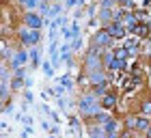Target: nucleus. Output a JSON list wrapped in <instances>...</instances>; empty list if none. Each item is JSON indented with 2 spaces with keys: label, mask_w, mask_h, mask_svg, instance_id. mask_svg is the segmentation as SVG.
I'll return each instance as SVG.
<instances>
[{
  "label": "nucleus",
  "mask_w": 151,
  "mask_h": 138,
  "mask_svg": "<svg viewBox=\"0 0 151 138\" xmlns=\"http://www.w3.org/2000/svg\"><path fill=\"white\" fill-rule=\"evenodd\" d=\"M108 34H110V37L121 39V37H125V28H123V24L114 22V24H110V26H108Z\"/></svg>",
  "instance_id": "f257e3e1"
},
{
  "label": "nucleus",
  "mask_w": 151,
  "mask_h": 138,
  "mask_svg": "<svg viewBox=\"0 0 151 138\" xmlns=\"http://www.w3.org/2000/svg\"><path fill=\"white\" fill-rule=\"evenodd\" d=\"M134 34H136V37H147V34H149V26L147 24H136L134 26Z\"/></svg>",
  "instance_id": "f03ea898"
},
{
  "label": "nucleus",
  "mask_w": 151,
  "mask_h": 138,
  "mask_svg": "<svg viewBox=\"0 0 151 138\" xmlns=\"http://www.w3.org/2000/svg\"><path fill=\"white\" fill-rule=\"evenodd\" d=\"M26 24L28 26H32V28H39V24H41V17H37V15H26Z\"/></svg>",
  "instance_id": "7ed1b4c3"
},
{
  "label": "nucleus",
  "mask_w": 151,
  "mask_h": 138,
  "mask_svg": "<svg viewBox=\"0 0 151 138\" xmlns=\"http://www.w3.org/2000/svg\"><path fill=\"white\" fill-rule=\"evenodd\" d=\"M22 39H24V43H35V41L39 39V34L37 32H26Z\"/></svg>",
  "instance_id": "20e7f679"
},
{
  "label": "nucleus",
  "mask_w": 151,
  "mask_h": 138,
  "mask_svg": "<svg viewBox=\"0 0 151 138\" xmlns=\"http://www.w3.org/2000/svg\"><path fill=\"white\" fill-rule=\"evenodd\" d=\"M101 106H104V108L114 106V95H104V99H101Z\"/></svg>",
  "instance_id": "39448f33"
},
{
  "label": "nucleus",
  "mask_w": 151,
  "mask_h": 138,
  "mask_svg": "<svg viewBox=\"0 0 151 138\" xmlns=\"http://www.w3.org/2000/svg\"><path fill=\"white\" fill-rule=\"evenodd\" d=\"M125 56H127V50H125V47H121V50H114V58L125 60Z\"/></svg>",
  "instance_id": "423d86ee"
},
{
  "label": "nucleus",
  "mask_w": 151,
  "mask_h": 138,
  "mask_svg": "<svg viewBox=\"0 0 151 138\" xmlns=\"http://www.w3.org/2000/svg\"><path fill=\"white\" fill-rule=\"evenodd\" d=\"M136 127H138V129H147L149 127V121L147 119H136Z\"/></svg>",
  "instance_id": "0eeeda50"
},
{
  "label": "nucleus",
  "mask_w": 151,
  "mask_h": 138,
  "mask_svg": "<svg viewBox=\"0 0 151 138\" xmlns=\"http://www.w3.org/2000/svg\"><path fill=\"white\" fill-rule=\"evenodd\" d=\"M106 41H108V30H106V32H99V34H97V43H106Z\"/></svg>",
  "instance_id": "6e6552de"
},
{
  "label": "nucleus",
  "mask_w": 151,
  "mask_h": 138,
  "mask_svg": "<svg viewBox=\"0 0 151 138\" xmlns=\"http://www.w3.org/2000/svg\"><path fill=\"white\" fill-rule=\"evenodd\" d=\"M106 127H108V132H112V129H114V123H112V121H108V123H106Z\"/></svg>",
  "instance_id": "1a4fd4ad"
}]
</instances>
